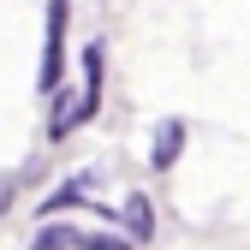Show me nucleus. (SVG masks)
Here are the masks:
<instances>
[{
  "mask_svg": "<svg viewBox=\"0 0 250 250\" xmlns=\"http://www.w3.org/2000/svg\"><path fill=\"white\" fill-rule=\"evenodd\" d=\"M66 6H72V0H48V54H42V89H60V72H66Z\"/></svg>",
  "mask_w": 250,
  "mask_h": 250,
  "instance_id": "obj_1",
  "label": "nucleus"
},
{
  "mask_svg": "<svg viewBox=\"0 0 250 250\" xmlns=\"http://www.w3.org/2000/svg\"><path fill=\"white\" fill-rule=\"evenodd\" d=\"M179 155H185V119H161V125H155V143H149V167L167 173Z\"/></svg>",
  "mask_w": 250,
  "mask_h": 250,
  "instance_id": "obj_2",
  "label": "nucleus"
},
{
  "mask_svg": "<svg viewBox=\"0 0 250 250\" xmlns=\"http://www.w3.org/2000/svg\"><path fill=\"white\" fill-rule=\"evenodd\" d=\"M83 191H89V179H66L60 191L42 203V214H54V208H72V203H83Z\"/></svg>",
  "mask_w": 250,
  "mask_h": 250,
  "instance_id": "obj_4",
  "label": "nucleus"
},
{
  "mask_svg": "<svg viewBox=\"0 0 250 250\" xmlns=\"http://www.w3.org/2000/svg\"><path fill=\"white\" fill-rule=\"evenodd\" d=\"M83 250H131V244L113 238V232H89V238H83Z\"/></svg>",
  "mask_w": 250,
  "mask_h": 250,
  "instance_id": "obj_6",
  "label": "nucleus"
},
{
  "mask_svg": "<svg viewBox=\"0 0 250 250\" xmlns=\"http://www.w3.org/2000/svg\"><path fill=\"white\" fill-rule=\"evenodd\" d=\"M125 208H131V232H137V238H149V203H143V197H131Z\"/></svg>",
  "mask_w": 250,
  "mask_h": 250,
  "instance_id": "obj_5",
  "label": "nucleus"
},
{
  "mask_svg": "<svg viewBox=\"0 0 250 250\" xmlns=\"http://www.w3.org/2000/svg\"><path fill=\"white\" fill-rule=\"evenodd\" d=\"M72 244H83L78 227H42V238L30 244V250H72Z\"/></svg>",
  "mask_w": 250,
  "mask_h": 250,
  "instance_id": "obj_3",
  "label": "nucleus"
},
{
  "mask_svg": "<svg viewBox=\"0 0 250 250\" xmlns=\"http://www.w3.org/2000/svg\"><path fill=\"white\" fill-rule=\"evenodd\" d=\"M12 191H18V185H12V179H0V214L12 208Z\"/></svg>",
  "mask_w": 250,
  "mask_h": 250,
  "instance_id": "obj_7",
  "label": "nucleus"
}]
</instances>
